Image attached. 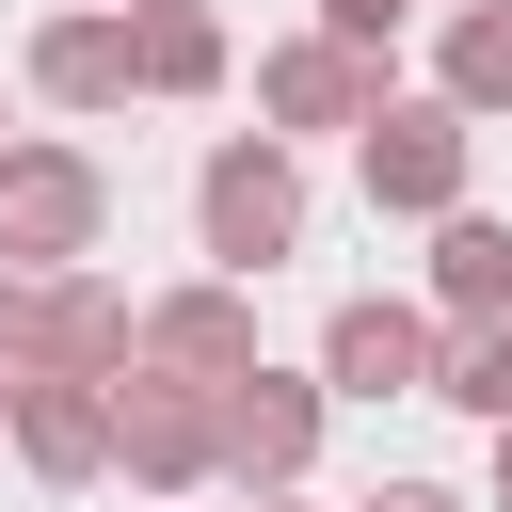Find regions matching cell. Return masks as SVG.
Wrapping results in <instances>:
<instances>
[{
    "instance_id": "4",
    "label": "cell",
    "mask_w": 512,
    "mask_h": 512,
    "mask_svg": "<svg viewBox=\"0 0 512 512\" xmlns=\"http://www.w3.org/2000/svg\"><path fill=\"white\" fill-rule=\"evenodd\" d=\"M112 464H128L144 496H192V480H224V400H208V384H160V368H128V384H112Z\"/></svg>"
},
{
    "instance_id": "2",
    "label": "cell",
    "mask_w": 512,
    "mask_h": 512,
    "mask_svg": "<svg viewBox=\"0 0 512 512\" xmlns=\"http://www.w3.org/2000/svg\"><path fill=\"white\" fill-rule=\"evenodd\" d=\"M96 224H112V176H96L80 144H0V272H16V288L80 272Z\"/></svg>"
},
{
    "instance_id": "5",
    "label": "cell",
    "mask_w": 512,
    "mask_h": 512,
    "mask_svg": "<svg viewBox=\"0 0 512 512\" xmlns=\"http://www.w3.org/2000/svg\"><path fill=\"white\" fill-rule=\"evenodd\" d=\"M320 416H336V400H320L304 368H240V384H224V480H240V496H288V480L320 464Z\"/></svg>"
},
{
    "instance_id": "14",
    "label": "cell",
    "mask_w": 512,
    "mask_h": 512,
    "mask_svg": "<svg viewBox=\"0 0 512 512\" xmlns=\"http://www.w3.org/2000/svg\"><path fill=\"white\" fill-rule=\"evenodd\" d=\"M432 96L480 128V112H512V0H464L448 16V48H432Z\"/></svg>"
},
{
    "instance_id": "16",
    "label": "cell",
    "mask_w": 512,
    "mask_h": 512,
    "mask_svg": "<svg viewBox=\"0 0 512 512\" xmlns=\"http://www.w3.org/2000/svg\"><path fill=\"white\" fill-rule=\"evenodd\" d=\"M400 16H416V0H320V32H336L352 64H384V48H400Z\"/></svg>"
},
{
    "instance_id": "9",
    "label": "cell",
    "mask_w": 512,
    "mask_h": 512,
    "mask_svg": "<svg viewBox=\"0 0 512 512\" xmlns=\"http://www.w3.org/2000/svg\"><path fill=\"white\" fill-rule=\"evenodd\" d=\"M256 112H272V144H288V128H368V112H384V64H352L336 32H288V48L256 64Z\"/></svg>"
},
{
    "instance_id": "10",
    "label": "cell",
    "mask_w": 512,
    "mask_h": 512,
    "mask_svg": "<svg viewBox=\"0 0 512 512\" xmlns=\"http://www.w3.org/2000/svg\"><path fill=\"white\" fill-rule=\"evenodd\" d=\"M32 96H48V112H112V96H144L128 16H48V32H32Z\"/></svg>"
},
{
    "instance_id": "13",
    "label": "cell",
    "mask_w": 512,
    "mask_h": 512,
    "mask_svg": "<svg viewBox=\"0 0 512 512\" xmlns=\"http://www.w3.org/2000/svg\"><path fill=\"white\" fill-rule=\"evenodd\" d=\"M128 64H144V96H208L224 80V16L208 0H144L128 16Z\"/></svg>"
},
{
    "instance_id": "15",
    "label": "cell",
    "mask_w": 512,
    "mask_h": 512,
    "mask_svg": "<svg viewBox=\"0 0 512 512\" xmlns=\"http://www.w3.org/2000/svg\"><path fill=\"white\" fill-rule=\"evenodd\" d=\"M432 400H448V416H480V432H512V320L432 336Z\"/></svg>"
},
{
    "instance_id": "20",
    "label": "cell",
    "mask_w": 512,
    "mask_h": 512,
    "mask_svg": "<svg viewBox=\"0 0 512 512\" xmlns=\"http://www.w3.org/2000/svg\"><path fill=\"white\" fill-rule=\"evenodd\" d=\"M0 448H16V384H0Z\"/></svg>"
},
{
    "instance_id": "1",
    "label": "cell",
    "mask_w": 512,
    "mask_h": 512,
    "mask_svg": "<svg viewBox=\"0 0 512 512\" xmlns=\"http://www.w3.org/2000/svg\"><path fill=\"white\" fill-rule=\"evenodd\" d=\"M192 240L224 256V288H240V272H272V256H304V160H288L272 128L208 144V176H192Z\"/></svg>"
},
{
    "instance_id": "6",
    "label": "cell",
    "mask_w": 512,
    "mask_h": 512,
    "mask_svg": "<svg viewBox=\"0 0 512 512\" xmlns=\"http://www.w3.org/2000/svg\"><path fill=\"white\" fill-rule=\"evenodd\" d=\"M128 352H144L128 288H96V272H48V288H32V368H16V384H128Z\"/></svg>"
},
{
    "instance_id": "3",
    "label": "cell",
    "mask_w": 512,
    "mask_h": 512,
    "mask_svg": "<svg viewBox=\"0 0 512 512\" xmlns=\"http://www.w3.org/2000/svg\"><path fill=\"white\" fill-rule=\"evenodd\" d=\"M464 160H480V128H464L448 96H384V112L352 128L368 208H416V224H448V208H464Z\"/></svg>"
},
{
    "instance_id": "8",
    "label": "cell",
    "mask_w": 512,
    "mask_h": 512,
    "mask_svg": "<svg viewBox=\"0 0 512 512\" xmlns=\"http://www.w3.org/2000/svg\"><path fill=\"white\" fill-rule=\"evenodd\" d=\"M320 400H432V320L416 304H336L320 320Z\"/></svg>"
},
{
    "instance_id": "11",
    "label": "cell",
    "mask_w": 512,
    "mask_h": 512,
    "mask_svg": "<svg viewBox=\"0 0 512 512\" xmlns=\"http://www.w3.org/2000/svg\"><path fill=\"white\" fill-rule=\"evenodd\" d=\"M16 464L32 480H112V384H16Z\"/></svg>"
},
{
    "instance_id": "19",
    "label": "cell",
    "mask_w": 512,
    "mask_h": 512,
    "mask_svg": "<svg viewBox=\"0 0 512 512\" xmlns=\"http://www.w3.org/2000/svg\"><path fill=\"white\" fill-rule=\"evenodd\" d=\"M480 512H512V432H496V496H480Z\"/></svg>"
},
{
    "instance_id": "12",
    "label": "cell",
    "mask_w": 512,
    "mask_h": 512,
    "mask_svg": "<svg viewBox=\"0 0 512 512\" xmlns=\"http://www.w3.org/2000/svg\"><path fill=\"white\" fill-rule=\"evenodd\" d=\"M432 304H448V336L512 320V224H496V208H448V224H432Z\"/></svg>"
},
{
    "instance_id": "17",
    "label": "cell",
    "mask_w": 512,
    "mask_h": 512,
    "mask_svg": "<svg viewBox=\"0 0 512 512\" xmlns=\"http://www.w3.org/2000/svg\"><path fill=\"white\" fill-rule=\"evenodd\" d=\"M16 368H32V288L0 272V384H16Z\"/></svg>"
},
{
    "instance_id": "18",
    "label": "cell",
    "mask_w": 512,
    "mask_h": 512,
    "mask_svg": "<svg viewBox=\"0 0 512 512\" xmlns=\"http://www.w3.org/2000/svg\"><path fill=\"white\" fill-rule=\"evenodd\" d=\"M368 512H480V496H448V480H384Z\"/></svg>"
},
{
    "instance_id": "21",
    "label": "cell",
    "mask_w": 512,
    "mask_h": 512,
    "mask_svg": "<svg viewBox=\"0 0 512 512\" xmlns=\"http://www.w3.org/2000/svg\"><path fill=\"white\" fill-rule=\"evenodd\" d=\"M256 512H288V496H256Z\"/></svg>"
},
{
    "instance_id": "7",
    "label": "cell",
    "mask_w": 512,
    "mask_h": 512,
    "mask_svg": "<svg viewBox=\"0 0 512 512\" xmlns=\"http://www.w3.org/2000/svg\"><path fill=\"white\" fill-rule=\"evenodd\" d=\"M128 368H160V384H208V400H224L240 368H272V352H256V288H224V272H208V288L144 304V352H128Z\"/></svg>"
}]
</instances>
